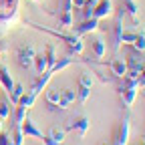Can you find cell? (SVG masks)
Returning a JSON list of instances; mask_svg holds the SVG:
<instances>
[{
	"instance_id": "6da1fadb",
	"label": "cell",
	"mask_w": 145,
	"mask_h": 145,
	"mask_svg": "<svg viewBox=\"0 0 145 145\" xmlns=\"http://www.w3.org/2000/svg\"><path fill=\"white\" fill-rule=\"evenodd\" d=\"M20 0H0V24H12L18 18Z\"/></svg>"
},
{
	"instance_id": "7a4b0ae2",
	"label": "cell",
	"mask_w": 145,
	"mask_h": 145,
	"mask_svg": "<svg viewBox=\"0 0 145 145\" xmlns=\"http://www.w3.org/2000/svg\"><path fill=\"white\" fill-rule=\"evenodd\" d=\"M36 97H39V95H34L32 91H24V95L20 97V101L16 103V113H14L16 127H20V123H22V121H24V117H26V111L34 105Z\"/></svg>"
},
{
	"instance_id": "3957f363",
	"label": "cell",
	"mask_w": 145,
	"mask_h": 145,
	"mask_svg": "<svg viewBox=\"0 0 145 145\" xmlns=\"http://www.w3.org/2000/svg\"><path fill=\"white\" fill-rule=\"evenodd\" d=\"M36 28H40V30H46V32H50V34H54V36H59V39H63V40L69 44L71 52L83 54V50H85V44H83V39H81L79 34H65V32H59V30H50V28H44V26H36Z\"/></svg>"
},
{
	"instance_id": "277c9868",
	"label": "cell",
	"mask_w": 145,
	"mask_h": 145,
	"mask_svg": "<svg viewBox=\"0 0 145 145\" xmlns=\"http://www.w3.org/2000/svg\"><path fill=\"white\" fill-rule=\"evenodd\" d=\"M129 133H131V121H129V117H125L119 123V127H117L113 145H127V141H129Z\"/></svg>"
},
{
	"instance_id": "5b68a950",
	"label": "cell",
	"mask_w": 145,
	"mask_h": 145,
	"mask_svg": "<svg viewBox=\"0 0 145 145\" xmlns=\"http://www.w3.org/2000/svg\"><path fill=\"white\" fill-rule=\"evenodd\" d=\"M20 131L24 137H32V139H39V141H42V137H44V133L36 127V123L30 117H24V121L20 123Z\"/></svg>"
},
{
	"instance_id": "8992f818",
	"label": "cell",
	"mask_w": 145,
	"mask_h": 145,
	"mask_svg": "<svg viewBox=\"0 0 145 145\" xmlns=\"http://www.w3.org/2000/svg\"><path fill=\"white\" fill-rule=\"evenodd\" d=\"M18 63H20V67H24V69H30L32 67V63H34V54H36V50H34V46H30V44H24V46H20L18 48Z\"/></svg>"
},
{
	"instance_id": "52a82bcc",
	"label": "cell",
	"mask_w": 145,
	"mask_h": 145,
	"mask_svg": "<svg viewBox=\"0 0 145 145\" xmlns=\"http://www.w3.org/2000/svg\"><path fill=\"white\" fill-rule=\"evenodd\" d=\"M111 14H113V2H111V0H97V2H95L93 16L97 18V20H101V18H109Z\"/></svg>"
},
{
	"instance_id": "ba28073f",
	"label": "cell",
	"mask_w": 145,
	"mask_h": 145,
	"mask_svg": "<svg viewBox=\"0 0 145 145\" xmlns=\"http://www.w3.org/2000/svg\"><path fill=\"white\" fill-rule=\"evenodd\" d=\"M89 127H91V121H89L87 117H79V119L69 121V125H67V129H65V131H77L79 137H85L87 131H89Z\"/></svg>"
},
{
	"instance_id": "9c48e42d",
	"label": "cell",
	"mask_w": 145,
	"mask_h": 145,
	"mask_svg": "<svg viewBox=\"0 0 145 145\" xmlns=\"http://www.w3.org/2000/svg\"><path fill=\"white\" fill-rule=\"evenodd\" d=\"M137 91L139 89H131V87H119V97L125 105V109H131L135 99H137Z\"/></svg>"
},
{
	"instance_id": "30bf717a",
	"label": "cell",
	"mask_w": 145,
	"mask_h": 145,
	"mask_svg": "<svg viewBox=\"0 0 145 145\" xmlns=\"http://www.w3.org/2000/svg\"><path fill=\"white\" fill-rule=\"evenodd\" d=\"M99 28V20L93 16V18H87V20H83L81 26H75V34L83 36V34H89V32H95Z\"/></svg>"
},
{
	"instance_id": "8fae6325",
	"label": "cell",
	"mask_w": 145,
	"mask_h": 145,
	"mask_svg": "<svg viewBox=\"0 0 145 145\" xmlns=\"http://www.w3.org/2000/svg\"><path fill=\"white\" fill-rule=\"evenodd\" d=\"M52 75H54V72H52L50 69H48V71H44L42 75H40L39 79L34 81V85H32V89H30V91H32L34 95H39L40 91H44V89H46V85H48V81L52 79Z\"/></svg>"
},
{
	"instance_id": "7c38bea8",
	"label": "cell",
	"mask_w": 145,
	"mask_h": 145,
	"mask_svg": "<svg viewBox=\"0 0 145 145\" xmlns=\"http://www.w3.org/2000/svg\"><path fill=\"white\" fill-rule=\"evenodd\" d=\"M123 8L119 10V14H117V20H115V28H113V36H115V44H113V48L115 50H119L121 48V34H123Z\"/></svg>"
},
{
	"instance_id": "4fadbf2b",
	"label": "cell",
	"mask_w": 145,
	"mask_h": 145,
	"mask_svg": "<svg viewBox=\"0 0 145 145\" xmlns=\"http://www.w3.org/2000/svg\"><path fill=\"white\" fill-rule=\"evenodd\" d=\"M77 99V91H71V89H65V91H61V99H59V103H57V107L59 109H69L71 107V103Z\"/></svg>"
},
{
	"instance_id": "5bb4252c",
	"label": "cell",
	"mask_w": 145,
	"mask_h": 145,
	"mask_svg": "<svg viewBox=\"0 0 145 145\" xmlns=\"http://www.w3.org/2000/svg\"><path fill=\"white\" fill-rule=\"evenodd\" d=\"M109 67H111V72L117 79H123V75L127 72V63L123 59H113L111 63H109Z\"/></svg>"
},
{
	"instance_id": "9a60e30c",
	"label": "cell",
	"mask_w": 145,
	"mask_h": 145,
	"mask_svg": "<svg viewBox=\"0 0 145 145\" xmlns=\"http://www.w3.org/2000/svg\"><path fill=\"white\" fill-rule=\"evenodd\" d=\"M121 87H131V89H139V72L135 71H127L123 75V85Z\"/></svg>"
},
{
	"instance_id": "2e32d148",
	"label": "cell",
	"mask_w": 145,
	"mask_h": 145,
	"mask_svg": "<svg viewBox=\"0 0 145 145\" xmlns=\"http://www.w3.org/2000/svg\"><path fill=\"white\" fill-rule=\"evenodd\" d=\"M0 85H2L8 93L12 91V87H14V81H12V75H10V71L6 69V67H0Z\"/></svg>"
},
{
	"instance_id": "e0dca14e",
	"label": "cell",
	"mask_w": 145,
	"mask_h": 145,
	"mask_svg": "<svg viewBox=\"0 0 145 145\" xmlns=\"http://www.w3.org/2000/svg\"><path fill=\"white\" fill-rule=\"evenodd\" d=\"M32 67L36 69V72H39V75H42V72L44 71H48V61H46V57H44V54L40 52H36L34 54V63H32Z\"/></svg>"
},
{
	"instance_id": "ac0fdd59",
	"label": "cell",
	"mask_w": 145,
	"mask_h": 145,
	"mask_svg": "<svg viewBox=\"0 0 145 145\" xmlns=\"http://www.w3.org/2000/svg\"><path fill=\"white\" fill-rule=\"evenodd\" d=\"M131 46H133L135 50H139V52L145 50V30H143V28H137V30H135V40H133Z\"/></svg>"
},
{
	"instance_id": "d6986e66",
	"label": "cell",
	"mask_w": 145,
	"mask_h": 145,
	"mask_svg": "<svg viewBox=\"0 0 145 145\" xmlns=\"http://www.w3.org/2000/svg\"><path fill=\"white\" fill-rule=\"evenodd\" d=\"M8 95H10V103L16 105L18 101H20V97L24 95V87H22L20 83H14V87H12V91H10Z\"/></svg>"
},
{
	"instance_id": "ffe728a7",
	"label": "cell",
	"mask_w": 145,
	"mask_h": 145,
	"mask_svg": "<svg viewBox=\"0 0 145 145\" xmlns=\"http://www.w3.org/2000/svg\"><path fill=\"white\" fill-rule=\"evenodd\" d=\"M65 135H67V131H65V129H57V127H52V129L48 131V137H50L54 143H57V145H63Z\"/></svg>"
},
{
	"instance_id": "44dd1931",
	"label": "cell",
	"mask_w": 145,
	"mask_h": 145,
	"mask_svg": "<svg viewBox=\"0 0 145 145\" xmlns=\"http://www.w3.org/2000/svg\"><path fill=\"white\" fill-rule=\"evenodd\" d=\"M44 57L48 61V69L59 61V54H57V48H54V44H46V52H44Z\"/></svg>"
},
{
	"instance_id": "7402d4cb",
	"label": "cell",
	"mask_w": 145,
	"mask_h": 145,
	"mask_svg": "<svg viewBox=\"0 0 145 145\" xmlns=\"http://www.w3.org/2000/svg\"><path fill=\"white\" fill-rule=\"evenodd\" d=\"M59 22L63 28H72V10H63V14L59 16Z\"/></svg>"
},
{
	"instance_id": "603a6c76",
	"label": "cell",
	"mask_w": 145,
	"mask_h": 145,
	"mask_svg": "<svg viewBox=\"0 0 145 145\" xmlns=\"http://www.w3.org/2000/svg\"><path fill=\"white\" fill-rule=\"evenodd\" d=\"M125 10L129 12V14L135 18V20L139 18V4L135 2V0H125Z\"/></svg>"
},
{
	"instance_id": "cb8c5ba5",
	"label": "cell",
	"mask_w": 145,
	"mask_h": 145,
	"mask_svg": "<svg viewBox=\"0 0 145 145\" xmlns=\"http://www.w3.org/2000/svg\"><path fill=\"white\" fill-rule=\"evenodd\" d=\"M93 52H95V57H97V59H101L103 54H105V40L99 39V36L93 40Z\"/></svg>"
},
{
	"instance_id": "d4e9b609",
	"label": "cell",
	"mask_w": 145,
	"mask_h": 145,
	"mask_svg": "<svg viewBox=\"0 0 145 145\" xmlns=\"http://www.w3.org/2000/svg\"><path fill=\"white\" fill-rule=\"evenodd\" d=\"M89 95H91V89H89V87L79 85V89H77V99H79V103H81V105H85V103L89 101Z\"/></svg>"
},
{
	"instance_id": "484cf974",
	"label": "cell",
	"mask_w": 145,
	"mask_h": 145,
	"mask_svg": "<svg viewBox=\"0 0 145 145\" xmlns=\"http://www.w3.org/2000/svg\"><path fill=\"white\" fill-rule=\"evenodd\" d=\"M71 65H72V59H59L57 63L50 67V71H52V72H61L63 69H67V67H71Z\"/></svg>"
},
{
	"instance_id": "4316f807",
	"label": "cell",
	"mask_w": 145,
	"mask_h": 145,
	"mask_svg": "<svg viewBox=\"0 0 145 145\" xmlns=\"http://www.w3.org/2000/svg\"><path fill=\"white\" fill-rule=\"evenodd\" d=\"M59 99H61V91L59 89H48L46 91V103L48 105H57Z\"/></svg>"
},
{
	"instance_id": "83f0119b",
	"label": "cell",
	"mask_w": 145,
	"mask_h": 145,
	"mask_svg": "<svg viewBox=\"0 0 145 145\" xmlns=\"http://www.w3.org/2000/svg\"><path fill=\"white\" fill-rule=\"evenodd\" d=\"M125 63H127V71H135V72H139L143 67V63L137 57H129V61H125Z\"/></svg>"
},
{
	"instance_id": "f1b7e54d",
	"label": "cell",
	"mask_w": 145,
	"mask_h": 145,
	"mask_svg": "<svg viewBox=\"0 0 145 145\" xmlns=\"http://www.w3.org/2000/svg\"><path fill=\"white\" fill-rule=\"evenodd\" d=\"M133 40H135V30H125V28H123L121 42H123V44H133Z\"/></svg>"
},
{
	"instance_id": "f546056e",
	"label": "cell",
	"mask_w": 145,
	"mask_h": 145,
	"mask_svg": "<svg viewBox=\"0 0 145 145\" xmlns=\"http://www.w3.org/2000/svg\"><path fill=\"white\" fill-rule=\"evenodd\" d=\"M10 117V101H2L0 103V119H8Z\"/></svg>"
},
{
	"instance_id": "4dcf8cb0",
	"label": "cell",
	"mask_w": 145,
	"mask_h": 145,
	"mask_svg": "<svg viewBox=\"0 0 145 145\" xmlns=\"http://www.w3.org/2000/svg\"><path fill=\"white\" fill-rule=\"evenodd\" d=\"M12 141H14V145H24V135H22V131H20V127H16V129H14Z\"/></svg>"
},
{
	"instance_id": "1f68e13d",
	"label": "cell",
	"mask_w": 145,
	"mask_h": 145,
	"mask_svg": "<svg viewBox=\"0 0 145 145\" xmlns=\"http://www.w3.org/2000/svg\"><path fill=\"white\" fill-rule=\"evenodd\" d=\"M79 85H83V87H93V77H91V72H83L81 75V79H79Z\"/></svg>"
},
{
	"instance_id": "d6a6232c",
	"label": "cell",
	"mask_w": 145,
	"mask_h": 145,
	"mask_svg": "<svg viewBox=\"0 0 145 145\" xmlns=\"http://www.w3.org/2000/svg\"><path fill=\"white\" fill-rule=\"evenodd\" d=\"M0 145H14L12 135H10V133H6V131H0Z\"/></svg>"
},
{
	"instance_id": "836d02e7",
	"label": "cell",
	"mask_w": 145,
	"mask_h": 145,
	"mask_svg": "<svg viewBox=\"0 0 145 145\" xmlns=\"http://www.w3.org/2000/svg\"><path fill=\"white\" fill-rule=\"evenodd\" d=\"M143 87H145V65L139 71V89H143Z\"/></svg>"
},
{
	"instance_id": "e575fe53",
	"label": "cell",
	"mask_w": 145,
	"mask_h": 145,
	"mask_svg": "<svg viewBox=\"0 0 145 145\" xmlns=\"http://www.w3.org/2000/svg\"><path fill=\"white\" fill-rule=\"evenodd\" d=\"M87 2H89V0H72V6H77V8H83Z\"/></svg>"
},
{
	"instance_id": "d590c367",
	"label": "cell",
	"mask_w": 145,
	"mask_h": 145,
	"mask_svg": "<svg viewBox=\"0 0 145 145\" xmlns=\"http://www.w3.org/2000/svg\"><path fill=\"white\" fill-rule=\"evenodd\" d=\"M42 143H44V145H57V143H54L48 135H44V137H42Z\"/></svg>"
},
{
	"instance_id": "8d00e7d4",
	"label": "cell",
	"mask_w": 145,
	"mask_h": 145,
	"mask_svg": "<svg viewBox=\"0 0 145 145\" xmlns=\"http://www.w3.org/2000/svg\"><path fill=\"white\" fill-rule=\"evenodd\" d=\"M65 10H72V0H65Z\"/></svg>"
},
{
	"instance_id": "74e56055",
	"label": "cell",
	"mask_w": 145,
	"mask_h": 145,
	"mask_svg": "<svg viewBox=\"0 0 145 145\" xmlns=\"http://www.w3.org/2000/svg\"><path fill=\"white\" fill-rule=\"evenodd\" d=\"M137 145H145V139H141V141H139V143H137Z\"/></svg>"
},
{
	"instance_id": "f35d334b",
	"label": "cell",
	"mask_w": 145,
	"mask_h": 145,
	"mask_svg": "<svg viewBox=\"0 0 145 145\" xmlns=\"http://www.w3.org/2000/svg\"><path fill=\"white\" fill-rule=\"evenodd\" d=\"M2 123H4V121H2V119H0V131H2Z\"/></svg>"
},
{
	"instance_id": "ab89813d",
	"label": "cell",
	"mask_w": 145,
	"mask_h": 145,
	"mask_svg": "<svg viewBox=\"0 0 145 145\" xmlns=\"http://www.w3.org/2000/svg\"><path fill=\"white\" fill-rule=\"evenodd\" d=\"M101 145H111V143H101Z\"/></svg>"
},
{
	"instance_id": "60d3db41",
	"label": "cell",
	"mask_w": 145,
	"mask_h": 145,
	"mask_svg": "<svg viewBox=\"0 0 145 145\" xmlns=\"http://www.w3.org/2000/svg\"><path fill=\"white\" fill-rule=\"evenodd\" d=\"M0 91H2V85H0Z\"/></svg>"
},
{
	"instance_id": "b9f144b4",
	"label": "cell",
	"mask_w": 145,
	"mask_h": 145,
	"mask_svg": "<svg viewBox=\"0 0 145 145\" xmlns=\"http://www.w3.org/2000/svg\"><path fill=\"white\" fill-rule=\"evenodd\" d=\"M36 2H39V0H36Z\"/></svg>"
},
{
	"instance_id": "7bdbcfd3",
	"label": "cell",
	"mask_w": 145,
	"mask_h": 145,
	"mask_svg": "<svg viewBox=\"0 0 145 145\" xmlns=\"http://www.w3.org/2000/svg\"><path fill=\"white\" fill-rule=\"evenodd\" d=\"M95 2H97V0H95Z\"/></svg>"
},
{
	"instance_id": "ee69618b",
	"label": "cell",
	"mask_w": 145,
	"mask_h": 145,
	"mask_svg": "<svg viewBox=\"0 0 145 145\" xmlns=\"http://www.w3.org/2000/svg\"><path fill=\"white\" fill-rule=\"evenodd\" d=\"M143 139H145V137H143Z\"/></svg>"
}]
</instances>
